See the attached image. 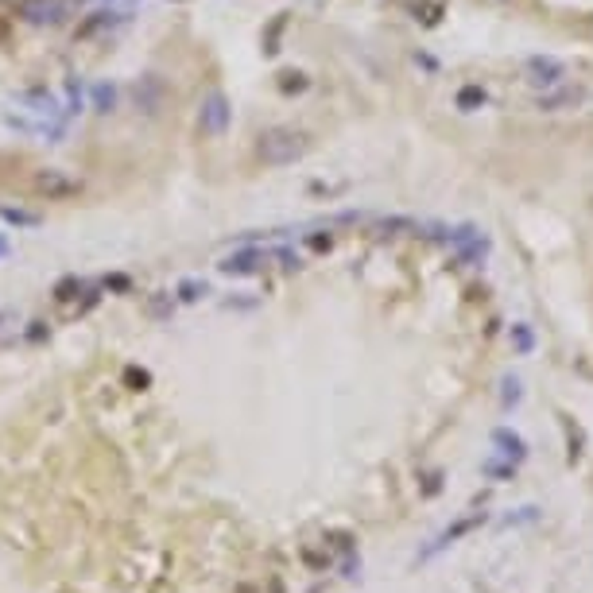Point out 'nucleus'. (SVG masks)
Listing matches in <instances>:
<instances>
[{
  "label": "nucleus",
  "instance_id": "nucleus-1",
  "mask_svg": "<svg viewBox=\"0 0 593 593\" xmlns=\"http://www.w3.org/2000/svg\"><path fill=\"white\" fill-rule=\"evenodd\" d=\"M303 267V256H299L295 248H260V245H241L233 248V252H225V256L218 260V272L221 276H233V279H245V276H256V272H264V267Z\"/></svg>",
  "mask_w": 593,
  "mask_h": 593
},
{
  "label": "nucleus",
  "instance_id": "nucleus-2",
  "mask_svg": "<svg viewBox=\"0 0 593 593\" xmlns=\"http://www.w3.org/2000/svg\"><path fill=\"white\" fill-rule=\"evenodd\" d=\"M307 136L303 132H291V129H272L260 136V159H264L267 167H283V163H295L303 151H307Z\"/></svg>",
  "mask_w": 593,
  "mask_h": 593
},
{
  "label": "nucleus",
  "instance_id": "nucleus-3",
  "mask_svg": "<svg viewBox=\"0 0 593 593\" xmlns=\"http://www.w3.org/2000/svg\"><path fill=\"white\" fill-rule=\"evenodd\" d=\"M31 190H35L39 198H47V202H62V198L82 194V182L74 175H66V171H59V167H47V171H39V175L31 178Z\"/></svg>",
  "mask_w": 593,
  "mask_h": 593
},
{
  "label": "nucleus",
  "instance_id": "nucleus-4",
  "mask_svg": "<svg viewBox=\"0 0 593 593\" xmlns=\"http://www.w3.org/2000/svg\"><path fill=\"white\" fill-rule=\"evenodd\" d=\"M229 101L221 89H209L206 97H202V109H198V129H202V136H221V132L229 129Z\"/></svg>",
  "mask_w": 593,
  "mask_h": 593
},
{
  "label": "nucleus",
  "instance_id": "nucleus-5",
  "mask_svg": "<svg viewBox=\"0 0 593 593\" xmlns=\"http://www.w3.org/2000/svg\"><path fill=\"white\" fill-rule=\"evenodd\" d=\"M120 23H129V12H117V8H97L82 16V23L74 28V43H86V39H97L105 31L120 28Z\"/></svg>",
  "mask_w": 593,
  "mask_h": 593
},
{
  "label": "nucleus",
  "instance_id": "nucleus-6",
  "mask_svg": "<svg viewBox=\"0 0 593 593\" xmlns=\"http://www.w3.org/2000/svg\"><path fill=\"white\" fill-rule=\"evenodd\" d=\"M16 16H20L23 23H35V28H43V23H62L66 20V0H20Z\"/></svg>",
  "mask_w": 593,
  "mask_h": 593
},
{
  "label": "nucleus",
  "instance_id": "nucleus-7",
  "mask_svg": "<svg viewBox=\"0 0 593 593\" xmlns=\"http://www.w3.org/2000/svg\"><path fill=\"white\" fill-rule=\"evenodd\" d=\"M16 101H20L28 113H35V117H62V105H59V97L47 89V82H39V86H28Z\"/></svg>",
  "mask_w": 593,
  "mask_h": 593
},
{
  "label": "nucleus",
  "instance_id": "nucleus-8",
  "mask_svg": "<svg viewBox=\"0 0 593 593\" xmlns=\"http://www.w3.org/2000/svg\"><path fill=\"white\" fill-rule=\"evenodd\" d=\"M477 524H484V516H469V520H458V524H454V527H446V531L438 535V539H435V543H431V547H423V551H419V558H415V563H431V558H435L438 551H446V547L454 543L458 535L473 531Z\"/></svg>",
  "mask_w": 593,
  "mask_h": 593
},
{
  "label": "nucleus",
  "instance_id": "nucleus-9",
  "mask_svg": "<svg viewBox=\"0 0 593 593\" xmlns=\"http://www.w3.org/2000/svg\"><path fill=\"white\" fill-rule=\"evenodd\" d=\"M136 109H144L148 117H156V113L163 109V78L144 74V78L136 82Z\"/></svg>",
  "mask_w": 593,
  "mask_h": 593
},
{
  "label": "nucleus",
  "instance_id": "nucleus-10",
  "mask_svg": "<svg viewBox=\"0 0 593 593\" xmlns=\"http://www.w3.org/2000/svg\"><path fill=\"white\" fill-rule=\"evenodd\" d=\"M66 101H62V117H82L89 109V89L78 74H66Z\"/></svg>",
  "mask_w": 593,
  "mask_h": 593
},
{
  "label": "nucleus",
  "instance_id": "nucleus-11",
  "mask_svg": "<svg viewBox=\"0 0 593 593\" xmlns=\"http://www.w3.org/2000/svg\"><path fill=\"white\" fill-rule=\"evenodd\" d=\"M117 101H120V86L117 82H93V86H89V109H97L101 117H105V113H117Z\"/></svg>",
  "mask_w": 593,
  "mask_h": 593
},
{
  "label": "nucleus",
  "instance_id": "nucleus-12",
  "mask_svg": "<svg viewBox=\"0 0 593 593\" xmlns=\"http://www.w3.org/2000/svg\"><path fill=\"white\" fill-rule=\"evenodd\" d=\"M493 446H500V454L508 458V462H524L527 458V442L516 431H508V426H496L493 431Z\"/></svg>",
  "mask_w": 593,
  "mask_h": 593
},
{
  "label": "nucleus",
  "instance_id": "nucleus-13",
  "mask_svg": "<svg viewBox=\"0 0 593 593\" xmlns=\"http://www.w3.org/2000/svg\"><path fill=\"white\" fill-rule=\"evenodd\" d=\"M175 295H178V303H202V299L214 295V287H209L206 279H198V276H187V279H178L175 283Z\"/></svg>",
  "mask_w": 593,
  "mask_h": 593
},
{
  "label": "nucleus",
  "instance_id": "nucleus-14",
  "mask_svg": "<svg viewBox=\"0 0 593 593\" xmlns=\"http://www.w3.org/2000/svg\"><path fill=\"white\" fill-rule=\"evenodd\" d=\"M89 291V283L82 276H62L59 283L50 287V295H55V303H78L82 295Z\"/></svg>",
  "mask_w": 593,
  "mask_h": 593
},
{
  "label": "nucleus",
  "instance_id": "nucleus-15",
  "mask_svg": "<svg viewBox=\"0 0 593 593\" xmlns=\"http://www.w3.org/2000/svg\"><path fill=\"white\" fill-rule=\"evenodd\" d=\"M0 221H8V225H16V229H39L43 214H35V209H16V206H0Z\"/></svg>",
  "mask_w": 593,
  "mask_h": 593
},
{
  "label": "nucleus",
  "instance_id": "nucleus-16",
  "mask_svg": "<svg viewBox=\"0 0 593 593\" xmlns=\"http://www.w3.org/2000/svg\"><path fill=\"white\" fill-rule=\"evenodd\" d=\"M535 520H539V508L524 505V508H516V512H508L505 520H500V527H520V524H535Z\"/></svg>",
  "mask_w": 593,
  "mask_h": 593
},
{
  "label": "nucleus",
  "instance_id": "nucleus-17",
  "mask_svg": "<svg viewBox=\"0 0 593 593\" xmlns=\"http://www.w3.org/2000/svg\"><path fill=\"white\" fill-rule=\"evenodd\" d=\"M148 310H151L156 318H167L171 310H175V303H171L167 291H156V295H151V303H148Z\"/></svg>",
  "mask_w": 593,
  "mask_h": 593
},
{
  "label": "nucleus",
  "instance_id": "nucleus-18",
  "mask_svg": "<svg viewBox=\"0 0 593 593\" xmlns=\"http://www.w3.org/2000/svg\"><path fill=\"white\" fill-rule=\"evenodd\" d=\"M101 287H105V291H129V287H132V279L124 276V272H113V276H105V279H101Z\"/></svg>",
  "mask_w": 593,
  "mask_h": 593
},
{
  "label": "nucleus",
  "instance_id": "nucleus-19",
  "mask_svg": "<svg viewBox=\"0 0 593 593\" xmlns=\"http://www.w3.org/2000/svg\"><path fill=\"white\" fill-rule=\"evenodd\" d=\"M481 473H484V477H496V481H505V477H512L516 469H512V465H500V462H484V465H481Z\"/></svg>",
  "mask_w": 593,
  "mask_h": 593
},
{
  "label": "nucleus",
  "instance_id": "nucleus-20",
  "mask_svg": "<svg viewBox=\"0 0 593 593\" xmlns=\"http://www.w3.org/2000/svg\"><path fill=\"white\" fill-rule=\"evenodd\" d=\"M47 334H50V326H47V322H31V330H28L23 337H28V341H43Z\"/></svg>",
  "mask_w": 593,
  "mask_h": 593
},
{
  "label": "nucleus",
  "instance_id": "nucleus-21",
  "mask_svg": "<svg viewBox=\"0 0 593 593\" xmlns=\"http://www.w3.org/2000/svg\"><path fill=\"white\" fill-rule=\"evenodd\" d=\"M505 388H508V392H505V404H516V399H520V380L512 376V380H505Z\"/></svg>",
  "mask_w": 593,
  "mask_h": 593
},
{
  "label": "nucleus",
  "instance_id": "nucleus-22",
  "mask_svg": "<svg viewBox=\"0 0 593 593\" xmlns=\"http://www.w3.org/2000/svg\"><path fill=\"white\" fill-rule=\"evenodd\" d=\"M124 380H129V384L148 388V380H151V376H148V373H136V368H129V373H124Z\"/></svg>",
  "mask_w": 593,
  "mask_h": 593
},
{
  "label": "nucleus",
  "instance_id": "nucleus-23",
  "mask_svg": "<svg viewBox=\"0 0 593 593\" xmlns=\"http://www.w3.org/2000/svg\"><path fill=\"white\" fill-rule=\"evenodd\" d=\"M361 574V563H346V578H357Z\"/></svg>",
  "mask_w": 593,
  "mask_h": 593
},
{
  "label": "nucleus",
  "instance_id": "nucleus-24",
  "mask_svg": "<svg viewBox=\"0 0 593 593\" xmlns=\"http://www.w3.org/2000/svg\"><path fill=\"white\" fill-rule=\"evenodd\" d=\"M4 322H16V310H0V326Z\"/></svg>",
  "mask_w": 593,
  "mask_h": 593
},
{
  "label": "nucleus",
  "instance_id": "nucleus-25",
  "mask_svg": "<svg viewBox=\"0 0 593 593\" xmlns=\"http://www.w3.org/2000/svg\"><path fill=\"white\" fill-rule=\"evenodd\" d=\"M0 256H8V241L0 237Z\"/></svg>",
  "mask_w": 593,
  "mask_h": 593
}]
</instances>
